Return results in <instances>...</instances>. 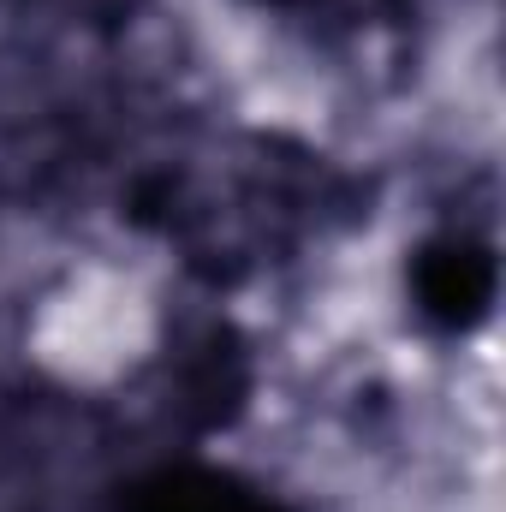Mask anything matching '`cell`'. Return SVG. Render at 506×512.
<instances>
[{
  "instance_id": "obj_1",
  "label": "cell",
  "mask_w": 506,
  "mask_h": 512,
  "mask_svg": "<svg viewBox=\"0 0 506 512\" xmlns=\"http://www.w3.org/2000/svg\"><path fill=\"white\" fill-rule=\"evenodd\" d=\"M173 334V298L149 256L120 245L60 256L24 304V364L60 393L102 399L149 376Z\"/></svg>"
}]
</instances>
